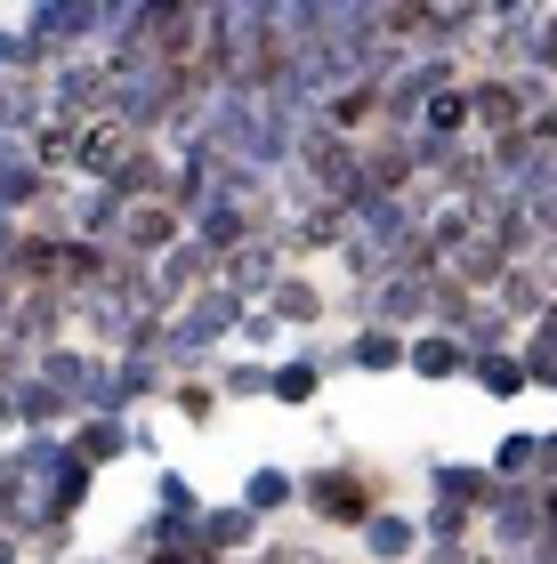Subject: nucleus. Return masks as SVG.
<instances>
[{
  "label": "nucleus",
  "mask_w": 557,
  "mask_h": 564,
  "mask_svg": "<svg viewBox=\"0 0 557 564\" xmlns=\"http://www.w3.org/2000/svg\"><path fill=\"white\" fill-rule=\"evenodd\" d=\"M275 315L308 323V315H315V291H299V282H283V291H275Z\"/></svg>",
  "instance_id": "nucleus-16"
},
{
  "label": "nucleus",
  "mask_w": 557,
  "mask_h": 564,
  "mask_svg": "<svg viewBox=\"0 0 557 564\" xmlns=\"http://www.w3.org/2000/svg\"><path fill=\"white\" fill-rule=\"evenodd\" d=\"M469 371H476V388H493V395H517L525 388V364H517V355H501V347H476Z\"/></svg>",
  "instance_id": "nucleus-8"
},
{
  "label": "nucleus",
  "mask_w": 557,
  "mask_h": 564,
  "mask_svg": "<svg viewBox=\"0 0 557 564\" xmlns=\"http://www.w3.org/2000/svg\"><path fill=\"white\" fill-rule=\"evenodd\" d=\"M404 364H413L420 379H452V371H469V355H461V339H413Z\"/></svg>",
  "instance_id": "nucleus-7"
},
{
  "label": "nucleus",
  "mask_w": 557,
  "mask_h": 564,
  "mask_svg": "<svg viewBox=\"0 0 557 564\" xmlns=\"http://www.w3.org/2000/svg\"><path fill=\"white\" fill-rule=\"evenodd\" d=\"M542 459V435H510V444H501V476H525Z\"/></svg>",
  "instance_id": "nucleus-15"
},
{
  "label": "nucleus",
  "mask_w": 557,
  "mask_h": 564,
  "mask_svg": "<svg viewBox=\"0 0 557 564\" xmlns=\"http://www.w3.org/2000/svg\"><path fill=\"white\" fill-rule=\"evenodd\" d=\"M364 549H372L379 564H396L404 549H413V524H404V517H364Z\"/></svg>",
  "instance_id": "nucleus-10"
},
{
  "label": "nucleus",
  "mask_w": 557,
  "mask_h": 564,
  "mask_svg": "<svg viewBox=\"0 0 557 564\" xmlns=\"http://www.w3.org/2000/svg\"><path fill=\"white\" fill-rule=\"evenodd\" d=\"M121 444H130V427H121V412H89V420H82V435H73V452H82L89 468H106V459H114Z\"/></svg>",
  "instance_id": "nucleus-6"
},
{
  "label": "nucleus",
  "mask_w": 557,
  "mask_h": 564,
  "mask_svg": "<svg viewBox=\"0 0 557 564\" xmlns=\"http://www.w3.org/2000/svg\"><path fill=\"white\" fill-rule=\"evenodd\" d=\"M17 57H24V41H17V33H0V73H9Z\"/></svg>",
  "instance_id": "nucleus-18"
},
{
  "label": "nucleus",
  "mask_w": 557,
  "mask_h": 564,
  "mask_svg": "<svg viewBox=\"0 0 557 564\" xmlns=\"http://www.w3.org/2000/svg\"><path fill=\"white\" fill-rule=\"evenodd\" d=\"M283 500H291V476L283 468H259V476H250V492H243L250 517H267V508H283Z\"/></svg>",
  "instance_id": "nucleus-12"
},
{
  "label": "nucleus",
  "mask_w": 557,
  "mask_h": 564,
  "mask_svg": "<svg viewBox=\"0 0 557 564\" xmlns=\"http://www.w3.org/2000/svg\"><path fill=\"white\" fill-rule=\"evenodd\" d=\"M194 541L202 549H250V541H259V517H250V508H202Z\"/></svg>",
  "instance_id": "nucleus-5"
},
{
  "label": "nucleus",
  "mask_w": 557,
  "mask_h": 564,
  "mask_svg": "<svg viewBox=\"0 0 557 564\" xmlns=\"http://www.w3.org/2000/svg\"><path fill=\"white\" fill-rule=\"evenodd\" d=\"M267 388L283 395V403H299V395L315 388V364H283V371H267Z\"/></svg>",
  "instance_id": "nucleus-14"
},
{
  "label": "nucleus",
  "mask_w": 557,
  "mask_h": 564,
  "mask_svg": "<svg viewBox=\"0 0 557 564\" xmlns=\"http://www.w3.org/2000/svg\"><path fill=\"white\" fill-rule=\"evenodd\" d=\"M97 17H106V0H33V17H24V57H73V48H89Z\"/></svg>",
  "instance_id": "nucleus-2"
},
{
  "label": "nucleus",
  "mask_w": 557,
  "mask_h": 564,
  "mask_svg": "<svg viewBox=\"0 0 557 564\" xmlns=\"http://www.w3.org/2000/svg\"><path fill=\"white\" fill-rule=\"evenodd\" d=\"M308 500L323 508V517H340V524H364V517H372V484H356L347 468H323V476L308 484Z\"/></svg>",
  "instance_id": "nucleus-4"
},
{
  "label": "nucleus",
  "mask_w": 557,
  "mask_h": 564,
  "mask_svg": "<svg viewBox=\"0 0 557 564\" xmlns=\"http://www.w3.org/2000/svg\"><path fill=\"white\" fill-rule=\"evenodd\" d=\"M89 476L97 468L73 444H57L49 427H33V444H24L17 459H0V517H9L17 532H33V541H57L65 517L89 492Z\"/></svg>",
  "instance_id": "nucleus-1"
},
{
  "label": "nucleus",
  "mask_w": 557,
  "mask_h": 564,
  "mask_svg": "<svg viewBox=\"0 0 557 564\" xmlns=\"http://www.w3.org/2000/svg\"><path fill=\"white\" fill-rule=\"evenodd\" d=\"M154 500H162V517H170V524H194V517H202V500H194V484H186V476H162V484H154Z\"/></svg>",
  "instance_id": "nucleus-13"
},
{
  "label": "nucleus",
  "mask_w": 557,
  "mask_h": 564,
  "mask_svg": "<svg viewBox=\"0 0 557 564\" xmlns=\"http://www.w3.org/2000/svg\"><path fill=\"white\" fill-rule=\"evenodd\" d=\"M0 564H17V541H0Z\"/></svg>",
  "instance_id": "nucleus-19"
},
{
  "label": "nucleus",
  "mask_w": 557,
  "mask_h": 564,
  "mask_svg": "<svg viewBox=\"0 0 557 564\" xmlns=\"http://www.w3.org/2000/svg\"><path fill=\"white\" fill-rule=\"evenodd\" d=\"M226 388H235V395H259L267 371H259V364H226Z\"/></svg>",
  "instance_id": "nucleus-17"
},
{
  "label": "nucleus",
  "mask_w": 557,
  "mask_h": 564,
  "mask_svg": "<svg viewBox=\"0 0 557 564\" xmlns=\"http://www.w3.org/2000/svg\"><path fill=\"white\" fill-rule=\"evenodd\" d=\"M347 364H364V371H388V364H404V347H396V330H364L356 347H347Z\"/></svg>",
  "instance_id": "nucleus-11"
},
{
  "label": "nucleus",
  "mask_w": 557,
  "mask_h": 564,
  "mask_svg": "<svg viewBox=\"0 0 557 564\" xmlns=\"http://www.w3.org/2000/svg\"><path fill=\"white\" fill-rule=\"evenodd\" d=\"M235 315H243V299L226 291V282H211V291H202V299L186 306V315L170 323V339H162V355H170V364H194V355L211 347V339H218V330L235 323Z\"/></svg>",
  "instance_id": "nucleus-3"
},
{
  "label": "nucleus",
  "mask_w": 557,
  "mask_h": 564,
  "mask_svg": "<svg viewBox=\"0 0 557 564\" xmlns=\"http://www.w3.org/2000/svg\"><path fill=\"white\" fill-rule=\"evenodd\" d=\"M525 379L557 388V306H542V323H534V347H525Z\"/></svg>",
  "instance_id": "nucleus-9"
}]
</instances>
